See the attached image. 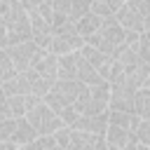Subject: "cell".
<instances>
[{
  "label": "cell",
  "instance_id": "6da1fadb",
  "mask_svg": "<svg viewBox=\"0 0 150 150\" xmlns=\"http://www.w3.org/2000/svg\"><path fill=\"white\" fill-rule=\"evenodd\" d=\"M0 16L5 19V26H7V47L33 40L30 14L16 0H2L0 2Z\"/></svg>",
  "mask_w": 150,
  "mask_h": 150
},
{
  "label": "cell",
  "instance_id": "7a4b0ae2",
  "mask_svg": "<svg viewBox=\"0 0 150 150\" xmlns=\"http://www.w3.org/2000/svg\"><path fill=\"white\" fill-rule=\"evenodd\" d=\"M89 94V87L82 84L80 80H56L52 91L42 98L56 115H61L68 105H77L84 96Z\"/></svg>",
  "mask_w": 150,
  "mask_h": 150
},
{
  "label": "cell",
  "instance_id": "3957f363",
  "mask_svg": "<svg viewBox=\"0 0 150 150\" xmlns=\"http://www.w3.org/2000/svg\"><path fill=\"white\" fill-rule=\"evenodd\" d=\"M124 35H127V30L117 23L115 16H110V19H103V26H101L91 38H87L84 42L91 45V47H96V49H101L105 56H112V59H115V56L127 47Z\"/></svg>",
  "mask_w": 150,
  "mask_h": 150
},
{
  "label": "cell",
  "instance_id": "277c9868",
  "mask_svg": "<svg viewBox=\"0 0 150 150\" xmlns=\"http://www.w3.org/2000/svg\"><path fill=\"white\" fill-rule=\"evenodd\" d=\"M26 120L35 127V131H38V136H52V134H56L59 129H63L66 124H63V120L42 101L38 108H33L30 112H26Z\"/></svg>",
  "mask_w": 150,
  "mask_h": 150
},
{
  "label": "cell",
  "instance_id": "5b68a950",
  "mask_svg": "<svg viewBox=\"0 0 150 150\" xmlns=\"http://www.w3.org/2000/svg\"><path fill=\"white\" fill-rule=\"evenodd\" d=\"M84 45H87V42H84V38H82V35H77L75 26H68V28H63V30L54 33V38H52V42H49V49H47V52H52L54 56H66V54L80 52Z\"/></svg>",
  "mask_w": 150,
  "mask_h": 150
},
{
  "label": "cell",
  "instance_id": "8992f818",
  "mask_svg": "<svg viewBox=\"0 0 150 150\" xmlns=\"http://www.w3.org/2000/svg\"><path fill=\"white\" fill-rule=\"evenodd\" d=\"M5 49H7V54H9V59H12L14 68H16V73H26L33 66V59H35V54H38L40 47L33 40H26V42H19V45H9Z\"/></svg>",
  "mask_w": 150,
  "mask_h": 150
},
{
  "label": "cell",
  "instance_id": "52a82bcc",
  "mask_svg": "<svg viewBox=\"0 0 150 150\" xmlns=\"http://www.w3.org/2000/svg\"><path fill=\"white\" fill-rule=\"evenodd\" d=\"M30 68H33L40 77H45V80H49L52 84H56V80H59V56H54L52 52L38 49ZM30 68H28V70H30Z\"/></svg>",
  "mask_w": 150,
  "mask_h": 150
},
{
  "label": "cell",
  "instance_id": "ba28073f",
  "mask_svg": "<svg viewBox=\"0 0 150 150\" xmlns=\"http://www.w3.org/2000/svg\"><path fill=\"white\" fill-rule=\"evenodd\" d=\"M68 150H108V141L101 134H89V131L73 129Z\"/></svg>",
  "mask_w": 150,
  "mask_h": 150
},
{
  "label": "cell",
  "instance_id": "9c48e42d",
  "mask_svg": "<svg viewBox=\"0 0 150 150\" xmlns=\"http://www.w3.org/2000/svg\"><path fill=\"white\" fill-rule=\"evenodd\" d=\"M115 19H117V23L124 28V30H131V33H145V30H150V23L138 14V12H134L127 2L117 9V14H115Z\"/></svg>",
  "mask_w": 150,
  "mask_h": 150
},
{
  "label": "cell",
  "instance_id": "30bf717a",
  "mask_svg": "<svg viewBox=\"0 0 150 150\" xmlns=\"http://www.w3.org/2000/svg\"><path fill=\"white\" fill-rule=\"evenodd\" d=\"M110 122H108V112H101V115H80L73 124V129H80V131H89V134H101L105 136Z\"/></svg>",
  "mask_w": 150,
  "mask_h": 150
},
{
  "label": "cell",
  "instance_id": "8fae6325",
  "mask_svg": "<svg viewBox=\"0 0 150 150\" xmlns=\"http://www.w3.org/2000/svg\"><path fill=\"white\" fill-rule=\"evenodd\" d=\"M75 80H80L87 87H94V84L103 82V77L98 75V70L82 56V52H75Z\"/></svg>",
  "mask_w": 150,
  "mask_h": 150
},
{
  "label": "cell",
  "instance_id": "7c38bea8",
  "mask_svg": "<svg viewBox=\"0 0 150 150\" xmlns=\"http://www.w3.org/2000/svg\"><path fill=\"white\" fill-rule=\"evenodd\" d=\"M134 94L127 87H110V108L108 110H122V112H136L134 110Z\"/></svg>",
  "mask_w": 150,
  "mask_h": 150
},
{
  "label": "cell",
  "instance_id": "4fadbf2b",
  "mask_svg": "<svg viewBox=\"0 0 150 150\" xmlns=\"http://www.w3.org/2000/svg\"><path fill=\"white\" fill-rule=\"evenodd\" d=\"M105 141L110 148H131V145H138V138H136V131H129V129H122V127H108L105 131Z\"/></svg>",
  "mask_w": 150,
  "mask_h": 150
},
{
  "label": "cell",
  "instance_id": "5bb4252c",
  "mask_svg": "<svg viewBox=\"0 0 150 150\" xmlns=\"http://www.w3.org/2000/svg\"><path fill=\"white\" fill-rule=\"evenodd\" d=\"M35 138H40V136H38V131H35V127H33L26 117L16 120V131H14V136H12V143H16L19 148H23V145L33 143Z\"/></svg>",
  "mask_w": 150,
  "mask_h": 150
},
{
  "label": "cell",
  "instance_id": "9a60e30c",
  "mask_svg": "<svg viewBox=\"0 0 150 150\" xmlns=\"http://www.w3.org/2000/svg\"><path fill=\"white\" fill-rule=\"evenodd\" d=\"M108 122L112 127H122L129 131H136L141 124V117L136 112H122V110H108Z\"/></svg>",
  "mask_w": 150,
  "mask_h": 150
},
{
  "label": "cell",
  "instance_id": "2e32d148",
  "mask_svg": "<svg viewBox=\"0 0 150 150\" xmlns=\"http://www.w3.org/2000/svg\"><path fill=\"white\" fill-rule=\"evenodd\" d=\"M2 91H5L7 96H28V94H30V87H28L26 75H23V73H16L14 77L5 80V82H2Z\"/></svg>",
  "mask_w": 150,
  "mask_h": 150
},
{
  "label": "cell",
  "instance_id": "e0dca14e",
  "mask_svg": "<svg viewBox=\"0 0 150 150\" xmlns=\"http://www.w3.org/2000/svg\"><path fill=\"white\" fill-rule=\"evenodd\" d=\"M101 26H103V19L89 12V14H84V16L75 23V30H77V35H82V38L87 40V38H91V35H94Z\"/></svg>",
  "mask_w": 150,
  "mask_h": 150
},
{
  "label": "cell",
  "instance_id": "ac0fdd59",
  "mask_svg": "<svg viewBox=\"0 0 150 150\" xmlns=\"http://www.w3.org/2000/svg\"><path fill=\"white\" fill-rule=\"evenodd\" d=\"M134 110L141 120H150V87H141L134 94Z\"/></svg>",
  "mask_w": 150,
  "mask_h": 150
},
{
  "label": "cell",
  "instance_id": "d6986e66",
  "mask_svg": "<svg viewBox=\"0 0 150 150\" xmlns=\"http://www.w3.org/2000/svg\"><path fill=\"white\" fill-rule=\"evenodd\" d=\"M26 112V96H7V115L12 120H21Z\"/></svg>",
  "mask_w": 150,
  "mask_h": 150
},
{
  "label": "cell",
  "instance_id": "ffe728a7",
  "mask_svg": "<svg viewBox=\"0 0 150 150\" xmlns=\"http://www.w3.org/2000/svg\"><path fill=\"white\" fill-rule=\"evenodd\" d=\"M80 52H82V56H84V59H87V61H89V63H91V66H94L96 70H98V68H101V66H103V63L108 61V56H105V54H103L101 49L91 47V45H84V47H82Z\"/></svg>",
  "mask_w": 150,
  "mask_h": 150
},
{
  "label": "cell",
  "instance_id": "44dd1931",
  "mask_svg": "<svg viewBox=\"0 0 150 150\" xmlns=\"http://www.w3.org/2000/svg\"><path fill=\"white\" fill-rule=\"evenodd\" d=\"M14 75H16V68H14V63H12L9 54H7V49L0 47V82L9 80V77H14Z\"/></svg>",
  "mask_w": 150,
  "mask_h": 150
},
{
  "label": "cell",
  "instance_id": "7402d4cb",
  "mask_svg": "<svg viewBox=\"0 0 150 150\" xmlns=\"http://www.w3.org/2000/svg\"><path fill=\"white\" fill-rule=\"evenodd\" d=\"M14 131H16V120H0V143L12 141Z\"/></svg>",
  "mask_w": 150,
  "mask_h": 150
},
{
  "label": "cell",
  "instance_id": "603a6c76",
  "mask_svg": "<svg viewBox=\"0 0 150 150\" xmlns=\"http://www.w3.org/2000/svg\"><path fill=\"white\" fill-rule=\"evenodd\" d=\"M138 56H141V61L150 63V30L141 33V38H138Z\"/></svg>",
  "mask_w": 150,
  "mask_h": 150
},
{
  "label": "cell",
  "instance_id": "cb8c5ba5",
  "mask_svg": "<svg viewBox=\"0 0 150 150\" xmlns=\"http://www.w3.org/2000/svg\"><path fill=\"white\" fill-rule=\"evenodd\" d=\"M127 5H129L134 12H138V14L150 23V0H127Z\"/></svg>",
  "mask_w": 150,
  "mask_h": 150
},
{
  "label": "cell",
  "instance_id": "d4e9b609",
  "mask_svg": "<svg viewBox=\"0 0 150 150\" xmlns=\"http://www.w3.org/2000/svg\"><path fill=\"white\" fill-rule=\"evenodd\" d=\"M91 14H96V16H101V19H110V16H115L105 0H91Z\"/></svg>",
  "mask_w": 150,
  "mask_h": 150
},
{
  "label": "cell",
  "instance_id": "484cf974",
  "mask_svg": "<svg viewBox=\"0 0 150 150\" xmlns=\"http://www.w3.org/2000/svg\"><path fill=\"white\" fill-rule=\"evenodd\" d=\"M136 138L141 145H148L150 148V120H141L138 129H136Z\"/></svg>",
  "mask_w": 150,
  "mask_h": 150
},
{
  "label": "cell",
  "instance_id": "4316f807",
  "mask_svg": "<svg viewBox=\"0 0 150 150\" xmlns=\"http://www.w3.org/2000/svg\"><path fill=\"white\" fill-rule=\"evenodd\" d=\"M70 136H73V127H63V129H59V131L54 134V141H56V145H61V148L68 150V145H70Z\"/></svg>",
  "mask_w": 150,
  "mask_h": 150
},
{
  "label": "cell",
  "instance_id": "83f0119b",
  "mask_svg": "<svg viewBox=\"0 0 150 150\" xmlns=\"http://www.w3.org/2000/svg\"><path fill=\"white\" fill-rule=\"evenodd\" d=\"M73 2H75V0H52V7H54V12H56V14H63V16H68V21H70Z\"/></svg>",
  "mask_w": 150,
  "mask_h": 150
},
{
  "label": "cell",
  "instance_id": "f1b7e54d",
  "mask_svg": "<svg viewBox=\"0 0 150 150\" xmlns=\"http://www.w3.org/2000/svg\"><path fill=\"white\" fill-rule=\"evenodd\" d=\"M16 2H19L28 14H33V12H38V9H40V5H42L45 0H16Z\"/></svg>",
  "mask_w": 150,
  "mask_h": 150
},
{
  "label": "cell",
  "instance_id": "f546056e",
  "mask_svg": "<svg viewBox=\"0 0 150 150\" xmlns=\"http://www.w3.org/2000/svg\"><path fill=\"white\" fill-rule=\"evenodd\" d=\"M0 47L5 49L7 47V26H5V19L0 16Z\"/></svg>",
  "mask_w": 150,
  "mask_h": 150
},
{
  "label": "cell",
  "instance_id": "4dcf8cb0",
  "mask_svg": "<svg viewBox=\"0 0 150 150\" xmlns=\"http://www.w3.org/2000/svg\"><path fill=\"white\" fill-rule=\"evenodd\" d=\"M105 2H108V7L112 9V14H117V9L124 5V0H105Z\"/></svg>",
  "mask_w": 150,
  "mask_h": 150
},
{
  "label": "cell",
  "instance_id": "1f68e13d",
  "mask_svg": "<svg viewBox=\"0 0 150 150\" xmlns=\"http://www.w3.org/2000/svg\"><path fill=\"white\" fill-rule=\"evenodd\" d=\"M0 150H19V145L12 143V141H7V143H0Z\"/></svg>",
  "mask_w": 150,
  "mask_h": 150
},
{
  "label": "cell",
  "instance_id": "d6a6232c",
  "mask_svg": "<svg viewBox=\"0 0 150 150\" xmlns=\"http://www.w3.org/2000/svg\"><path fill=\"white\" fill-rule=\"evenodd\" d=\"M136 148H138V145H131V148H110V145H108V150H136Z\"/></svg>",
  "mask_w": 150,
  "mask_h": 150
},
{
  "label": "cell",
  "instance_id": "836d02e7",
  "mask_svg": "<svg viewBox=\"0 0 150 150\" xmlns=\"http://www.w3.org/2000/svg\"><path fill=\"white\" fill-rule=\"evenodd\" d=\"M145 87H150V63H148V80H145Z\"/></svg>",
  "mask_w": 150,
  "mask_h": 150
},
{
  "label": "cell",
  "instance_id": "e575fe53",
  "mask_svg": "<svg viewBox=\"0 0 150 150\" xmlns=\"http://www.w3.org/2000/svg\"><path fill=\"white\" fill-rule=\"evenodd\" d=\"M136 150H150V148H148V145H141V143H138V148H136Z\"/></svg>",
  "mask_w": 150,
  "mask_h": 150
},
{
  "label": "cell",
  "instance_id": "d590c367",
  "mask_svg": "<svg viewBox=\"0 0 150 150\" xmlns=\"http://www.w3.org/2000/svg\"><path fill=\"white\" fill-rule=\"evenodd\" d=\"M45 2H52V0H45Z\"/></svg>",
  "mask_w": 150,
  "mask_h": 150
},
{
  "label": "cell",
  "instance_id": "8d00e7d4",
  "mask_svg": "<svg viewBox=\"0 0 150 150\" xmlns=\"http://www.w3.org/2000/svg\"><path fill=\"white\" fill-rule=\"evenodd\" d=\"M19 150H23V148H19Z\"/></svg>",
  "mask_w": 150,
  "mask_h": 150
},
{
  "label": "cell",
  "instance_id": "74e56055",
  "mask_svg": "<svg viewBox=\"0 0 150 150\" xmlns=\"http://www.w3.org/2000/svg\"><path fill=\"white\" fill-rule=\"evenodd\" d=\"M124 2H127V0H124Z\"/></svg>",
  "mask_w": 150,
  "mask_h": 150
},
{
  "label": "cell",
  "instance_id": "f35d334b",
  "mask_svg": "<svg viewBox=\"0 0 150 150\" xmlns=\"http://www.w3.org/2000/svg\"><path fill=\"white\" fill-rule=\"evenodd\" d=\"M0 2H2V0H0Z\"/></svg>",
  "mask_w": 150,
  "mask_h": 150
},
{
  "label": "cell",
  "instance_id": "ab89813d",
  "mask_svg": "<svg viewBox=\"0 0 150 150\" xmlns=\"http://www.w3.org/2000/svg\"><path fill=\"white\" fill-rule=\"evenodd\" d=\"M0 84H2V82H0Z\"/></svg>",
  "mask_w": 150,
  "mask_h": 150
}]
</instances>
